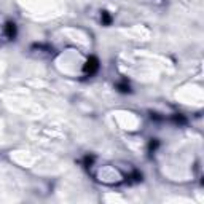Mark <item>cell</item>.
Here are the masks:
<instances>
[{"label": "cell", "instance_id": "6da1fadb", "mask_svg": "<svg viewBox=\"0 0 204 204\" xmlns=\"http://www.w3.org/2000/svg\"><path fill=\"white\" fill-rule=\"evenodd\" d=\"M97 69H99V62H97V59H96V58H89L88 62L85 64V72L89 74V75H93L94 72H97Z\"/></svg>", "mask_w": 204, "mask_h": 204}, {"label": "cell", "instance_id": "7a4b0ae2", "mask_svg": "<svg viewBox=\"0 0 204 204\" xmlns=\"http://www.w3.org/2000/svg\"><path fill=\"white\" fill-rule=\"evenodd\" d=\"M5 31H7V35H8L10 38H13V37L16 35V26L13 24V22H8L7 27H5Z\"/></svg>", "mask_w": 204, "mask_h": 204}, {"label": "cell", "instance_id": "3957f363", "mask_svg": "<svg viewBox=\"0 0 204 204\" xmlns=\"http://www.w3.org/2000/svg\"><path fill=\"white\" fill-rule=\"evenodd\" d=\"M118 89H120L121 93H129V91H131V86H129L128 81H121V83H118Z\"/></svg>", "mask_w": 204, "mask_h": 204}, {"label": "cell", "instance_id": "277c9868", "mask_svg": "<svg viewBox=\"0 0 204 204\" xmlns=\"http://www.w3.org/2000/svg\"><path fill=\"white\" fill-rule=\"evenodd\" d=\"M110 21H112L110 15H108L107 11H104V13H102V22H104V24H110Z\"/></svg>", "mask_w": 204, "mask_h": 204}]
</instances>
